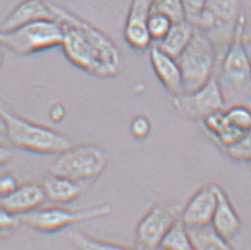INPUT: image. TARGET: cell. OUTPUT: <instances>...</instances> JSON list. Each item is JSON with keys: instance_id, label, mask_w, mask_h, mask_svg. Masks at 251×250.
Instances as JSON below:
<instances>
[{"instance_id": "7", "label": "cell", "mask_w": 251, "mask_h": 250, "mask_svg": "<svg viewBox=\"0 0 251 250\" xmlns=\"http://www.w3.org/2000/svg\"><path fill=\"white\" fill-rule=\"evenodd\" d=\"M216 58V46L210 36L195 27L188 46L176 58L182 75L184 92L198 90L211 80Z\"/></svg>"}, {"instance_id": "2", "label": "cell", "mask_w": 251, "mask_h": 250, "mask_svg": "<svg viewBox=\"0 0 251 250\" xmlns=\"http://www.w3.org/2000/svg\"><path fill=\"white\" fill-rule=\"evenodd\" d=\"M244 15H240L216 78L226 105L239 103L251 108V59L244 42Z\"/></svg>"}, {"instance_id": "32", "label": "cell", "mask_w": 251, "mask_h": 250, "mask_svg": "<svg viewBox=\"0 0 251 250\" xmlns=\"http://www.w3.org/2000/svg\"><path fill=\"white\" fill-rule=\"evenodd\" d=\"M64 109L61 107H57L53 108L52 110H51V112H50V118L52 119V121H59L61 119H62L63 117H64Z\"/></svg>"}, {"instance_id": "20", "label": "cell", "mask_w": 251, "mask_h": 250, "mask_svg": "<svg viewBox=\"0 0 251 250\" xmlns=\"http://www.w3.org/2000/svg\"><path fill=\"white\" fill-rule=\"evenodd\" d=\"M195 27L187 20L173 23L170 30L157 45L165 52L177 58L191 40Z\"/></svg>"}, {"instance_id": "1", "label": "cell", "mask_w": 251, "mask_h": 250, "mask_svg": "<svg viewBox=\"0 0 251 250\" xmlns=\"http://www.w3.org/2000/svg\"><path fill=\"white\" fill-rule=\"evenodd\" d=\"M55 18L62 25L63 53L73 66L99 79L119 75L121 54L115 43L99 27L50 1Z\"/></svg>"}, {"instance_id": "21", "label": "cell", "mask_w": 251, "mask_h": 250, "mask_svg": "<svg viewBox=\"0 0 251 250\" xmlns=\"http://www.w3.org/2000/svg\"><path fill=\"white\" fill-rule=\"evenodd\" d=\"M158 249L162 250H192L188 228L181 219L175 222L163 237Z\"/></svg>"}, {"instance_id": "4", "label": "cell", "mask_w": 251, "mask_h": 250, "mask_svg": "<svg viewBox=\"0 0 251 250\" xmlns=\"http://www.w3.org/2000/svg\"><path fill=\"white\" fill-rule=\"evenodd\" d=\"M107 163V153L103 148L83 143L70 146L58 154L50 173L64 175L83 187L94 183L105 170Z\"/></svg>"}, {"instance_id": "18", "label": "cell", "mask_w": 251, "mask_h": 250, "mask_svg": "<svg viewBox=\"0 0 251 250\" xmlns=\"http://www.w3.org/2000/svg\"><path fill=\"white\" fill-rule=\"evenodd\" d=\"M202 122L207 132L222 149L237 143L244 134L230 124L225 110L211 113Z\"/></svg>"}, {"instance_id": "19", "label": "cell", "mask_w": 251, "mask_h": 250, "mask_svg": "<svg viewBox=\"0 0 251 250\" xmlns=\"http://www.w3.org/2000/svg\"><path fill=\"white\" fill-rule=\"evenodd\" d=\"M192 250H230L233 246L217 232L212 224L188 227Z\"/></svg>"}, {"instance_id": "25", "label": "cell", "mask_w": 251, "mask_h": 250, "mask_svg": "<svg viewBox=\"0 0 251 250\" xmlns=\"http://www.w3.org/2000/svg\"><path fill=\"white\" fill-rule=\"evenodd\" d=\"M173 22L164 14L151 13L147 22L149 35L151 41L160 42L170 30Z\"/></svg>"}, {"instance_id": "9", "label": "cell", "mask_w": 251, "mask_h": 250, "mask_svg": "<svg viewBox=\"0 0 251 250\" xmlns=\"http://www.w3.org/2000/svg\"><path fill=\"white\" fill-rule=\"evenodd\" d=\"M172 103L177 112L194 121H202L211 113L226 107L215 76L198 90L172 97Z\"/></svg>"}, {"instance_id": "17", "label": "cell", "mask_w": 251, "mask_h": 250, "mask_svg": "<svg viewBox=\"0 0 251 250\" xmlns=\"http://www.w3.org/2000/svg\"><path fill=\"white\" fill-rule=\"evenodd\" d=\"M46 200L56 204H67L78 199L82 186L64 175L51 174L45 177L41 184Z\"/></svg>"}, {"instance_id": "24", "label": "cell", "mask_w": 251, "mask_h": 250, "mask_svg": "<svg viewBox=\"0 0 251 250\" xmlns=\"http://www.w3.org/2000/svg\"><path fill=\"white\" fill-rule=\"evenodd\" d=\"M226 116L230 124L236 129L245 133L251 127V108L244 104H233L226 110L225 109Z\"/></svg>"}, {"instance_id": "30", "label": "cell", "mask_w": 251, "mask_h": 250, "mask_svg": "<svg viewBox=\"0 0 251 250\" xmlns=\"http://www.w3.org/2000/svg\"><path fill=\"white\" fill-rule=\"evenodd\" d=\"M19 184L17 179L11 174L0 175V198L14 192Z\"/></svg>"}, {"instance_id": "15", "label": "cell", "mask_w": 251, "mask_h": 250, "mask_svg": "<svg viewBox=\"0 0 251 250\" xmlns=\"http://www.w3.org/2000/svg\"><path fill=\"white\" fill-rule=\"evenodd\" d=\"M218 201L211 224L225 240L229 241L241 231L242 220L234 209L228 196L220 186H217Z\"/></svg>"}, {"instance_id": "34", "label": "cell", "mask_w": 251, "mask_h": 250, "mask_svg": "<svg viewBox=\"0 0 251 250\" xmlns=\"http://www.w3.org/2000/svg\"><path fill=\"white\" fill-rule=\"evenodd\" d=\"M3 60H4V48L0 45V67L3 64Z\"/></svg>"}, {"instance_id": "6", "label": "cell", "mask_w": 251, "mask_h": 250, "mask_svg": "<svg viewBox=\"0 0 251 250\" xmlns=\"http://www.w3.org/2000/svg\"><path fill=\"white\" fill-rule=\"evenodd\" d=\"M112 203L108 201L77 210L62 207H40L27 214L19 216V219L21 223L36 232L51 234L76 224L106 217L112 213Z\"/></svg>"}, {"instance_id": "28", "label": "cell", "mask_w": 251, "mask_h": 250, "mask_svg": "<svg viewBox=\"0 0 251 250\" xmlns=\"http://www.w3.org/2000/svg\"><path fill=\"white\" fill-rule=\"evenodd\" d=\"M186 20L193 25L204 10L206 0H181Z\"/></svg>"}, {"instance_id": "10", "label": "cell", "mask_w": 251, "mask_h": 250, "mask_svg": "<svg viewBox=\"0 0 251 250\" xmlns=\"http://www.w3.org/2000/svg\"><path fill=\"white\" fill-rule=\"evenodd\" d=\"M239 16V0H206L193 26L210 36L233 28Z\"/></svg>"}, {"instance_id": "5", "label": "cell", "mask_w": 251, "mask_h": 250, "mask_svg": "<svg viewBox=\"0 0 251 250\" xmlns=\"http://www.w3.org/2000/svg\"><path fill=\"white\" fill-rule=\"evenodd\" d=\"M62 25L57 20H39L8 30L0 29V45L23 56L60 46Z\"/></svg>"}, {"instance_id": "16", "label": "cell", "mask_w": 251, "mask_h": 250, "mask_svg": "<svg viewBox=\"0 0 251 250\" xmlns=\"http://www.w3.org/2000/svg\"><path fill=\"white\" fill-rule=\"evenodd\" d=\"M39 20H56L49 0H23L6 16L0 29L8 30Z\"/></svg>"}, {"instance_id": "31", "label": "cell", "mask_w": 251, "mask_h": 250, "mask_svg": "<svg viewBox=\"0 0 251 250\" xmlns=\"http://www.w3.org/2000/svg\"><path fill=\"white\" fill-rule=\"evenodd\" d=\"M12 156L9 149L4 144L0 143V166L5 165Z\"/></svg>"}, {"instance_id": "3", "label": "cell", "mask_w": 251, "mask_h": 250, "mask_svg": "<svg viewBox=\"0 0 251 250\" xmlns=\"http://www.w3.org/2000/svg\"><path fill=\"white\" fill-rule=\"evenodd\" d=\"M0 122L13 145L37 155H58L72 146L67 134L14 112L0 99Z\"/></svg>"}, {"instance_id": "26", "label": "cell", "mask_w": 251, "mask_h": 250, "mask_svg": "<svg viewBox=\"0 0 251 250\" xmlns=\"http://www.w3.org/2000/svg\"><path fill=\"white\" fill-rule=\"evenodd\" d=\"M223 150L234 160L251 162V127L247 130L237 143L224 148Z\"/></svg>"}, {"instance_id": "12", "label": "cell", "mask_w": 251, "mask_h": 250, "mask_svg": "<svg viewBox=\"0 0 251 250\" xmlns=\"http://www.w3.org/2000/svg\"><path fill=\"white\" fill-rule=\"evenodd\" d=\"M217 186V184L202 186L183 206L180 219L186 226L211 223L218 201Z\"/></svg>"}, {"instance_id": "36", "label": "cell", "mask_w": 251, "mask_h": 250, "mask_svg": "<svg viewBox=\"0 0 251 250\" xmlns=\"http://www.w3.org/2000/svg\"><path fill=\"white\" fill-rule=\"evenodd\" d=\"M0 205H1V201H0Z\"/></svg>"}, {"instance_id": "23", "label": "cell", "mask_w": 251, "mask_h": 250, "mask_svg": "<svg viewBox=\"0 0 251 250\" xmlns=\"http://www.w3.org/2000/svg\"><path fill=\"white\" fill-rule=\"evenodd\" d=\"M151 13L164 14L170 19L173 23L186 20L181 0H154Z\"/></svg>"}, {"instance_id": "27", "label": "cell", "mask_w": 251, "mask_h": 250, "mask_svg": "<svg viewBox=\"0 0 251 250\" xmlns=\"http://www.w3.org/2000/svg\"><path fill=\"white\" fill-rule=\"evenodd\" d=\"M151 129V124L149 118L145 115L135 116L130 124V132L134 138L142 141L147 138Z\"/></svg>"}, {"instance_id": "35", "label": "cell", "mask_w": 251, "mask_h": 250, "mask_svg": "<svg viewBox=\"0 0 251 250\" xmlns=\"http://www.w3.org/2000/svg\"><path fill=\"white\" fill-rule=\"evenodd\" d=\"M9 234L10 233H8V232H0V240L4 239L5 237L7 236V235H9Z\"/></svg>"}, {"instance_id": "11", "label": "cell", "mask_w": 251, "mask_h": 250, "mask_svg": "<svg viewBox=\"0 0 251 250\" xmlns=\"http://www.w3.org/2000/svg\"><path fill=\"white\" fill-rule=\"evenodd\" d=\"M154 0H132L124 28L125 41L131 49L144 53L150 49L151 39L149 35L147 22L151 14Z\"/></svg>"}, {"instance_id": "13", "label": "cell", "mask_w": 251, "mask_h": 250, "mask_svg": "<svg viewBox=\"0 0 251 250\" xmlns=\"http://www.w3.org/2000/svg\"><path fill=\"white\" fill-rule=\"evenodd\" d=\"M153 71L172 97L183 93V80L176 58L162 50L157 45L150 48Z\"/></svg>"}, {"instance_id": "29", "label": "cell", "mask_w": 251, "mask_h": 250, "mask_svg": "<svg viewBox=\"0 0 251 250\" xmlns=\"http://www.w3.org/2000/svg\"><path fill=\"white\" fill-rule=\"evenodd\" d=\"M19 216L14 215L0 205V232H10L15 230L21 225Z\"/></svg>"}, {"instance_id": "33", "label": "cell", "mask_w": 251, "mask_h": 250, "mask_svg": "<svg viewBox=\"0 0 251 250\" xmlns=\"http://www.w3.org/2000/svg\"><path fill=\"white\" fill-rule=\"evenodd\" d=\"M244 18H245V22L249 23L251 31V0L250 1V5L248 6V17L246 18V17L244 16Z\"/></svg>"}, {"instance_id": "8", "label": "cell", "mask_w": 251, "mask_h": 250, "mask_svg": "<svg viewBox=\"0 0 251 250\" xmlns=\"http://www.w3.org/2000/svg\"><path fill=\"white\" fill-rule=\"evenodd\" d=\"M182 209L183 206L179 201H158L155 203L135 228L136 249H158L166 232L180 219Z\"/></svg>"}, {"instance_id": "22", "label": "cell", "mask_w": 251, "mask_h": 250, "mask_svg": "<svg viewBox=\"0 0 251 250\" xmlns=\"http://www.w3.org/2000/svg\"><path fill=\"white\" fill-rule=\"evenodd\" d=\"M72 236L75 244L81 250H126V249H129L126 246L96 238L84 232H74Z\"/></svg>"}, {"instance_id": "14", "label": "cell", "mask_w": 251, "mask_h": 250, "mask_svg": "<svg viewBox=\"0 0 251 250\" xmlns=\"http://www.w3.org/2000/svg\"><path fill=\"white\" fill-rule=\"evenodd\" d=\"M45 200L43 187L36 182L19 185L14 192L0 198L1 205L17 216L27 214L40 208Z\"/></svg>"}]
</instances>
